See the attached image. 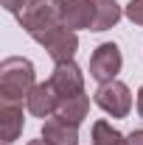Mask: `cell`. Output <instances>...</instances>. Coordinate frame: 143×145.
<instances>
[{
    "instance_id": "obj_1",
    "label": "cell",
    "mask_w": 143,
    "mask_h": 145,
    "mask_svg": "<svg viewBox=\"0 0 143 145\" xmlns=\"http://www.w3.org/2000/svg\"><path fill=\"white\" fill-rule=\"evenodd\" d=\"M34 64L28 59H3L0 64V101L3 103H20L34 89Z\"/></svg>"
},
{
    "instance_id": "obj_2",
    "label": "cell",
    "mask_w": 143,
    "mask_h": 145,
    "mask_svg": "<svg viewBox=\"0 0 143 145\" xmlns=\"http://www.w3.org/2000/svg\"><path fill=\"white\" fill-rule=\"evenodd\" d=\"M17 20H20V25L25 28V34L31 36L34 42L45 31L62 25V17H59V8H56L54 0H28L17 11Z\"/></svg>"
},
{
    "instance_id": "obj_3",
    "label": "cell",
    "mask_w": 143,
    "mask_h": 145,
    "mask_svg": "<svg viewBox=\"0 0 143 145\" xmlns=\"http://www.w3.org/2000/svg\"><path fill=\"white\" fill-rule=\"evenodd\" d=\"M121 64H124L121 48L115 42H104V45H98L93 50V56H90V75L98 84H109L121 72Z\"/></svg>"
},
{
    "instance_id": "obj_4",
    "label": "cell",
    "mask_w": 143,
    "mask_h": 145,
    "mask_svg": "<svg viewBox=\"0 0 143 145\" xmlns=\"http://www.w3.org/2000/svg\"><path fill=\"white\" fill-rule=\"evenodd\" d=\"M36 42L48 50V56L54 59L56 64L73 61V53L79 50V36H76V31H70L68 25H56L51 31H45Z\"/></svg>"
},
{
    "instance_id": "obj_5",
    "label": "cell",
    "mask_w": 143,
    "mask_h": 145,
    "mask_svg": "<svg viewBox=\"0 0 143 145\" xmlns=\"http://www.w3.org/2000/svg\"><path fill=\"white\" fill-rule=\"evenodd\" d=\"M95 103L112 117H126L132 109V92L121 81H109V84H101L95 89Z\"/></svg>"
},
{
    "instance_id": "obj_6",
    "label": "cell",
    "mask_w": 143,
    "mask_h": 145,
    "mask_svg": "<svg viewBox=\"0 0 143 145\" xmlns=\"http://www.w3.org/2000/svg\"><path fill=\"white\" fill-rule=\"evenodd\" d=\"M48 81H51V87L59 92V98L84 92V72L79 70L76 61H62V64H56Z\"/></svg>"
},
{
    "instance_id": "obj_7",
    "label": "cell",
    "mask_w": 143,
    "mask_h": 145,
    "mask_svg": "<svg viewBox=\"0 0 143 145\" xmlns=\"http://www.w3.org/2000/svg\"><path fill=\"white\" fill-rule=\"evenodd\" d=\"M54 3L59 8L62 25H68L70 31L93 25V3L90 0H54Z\"/></svg>"
},
{
    "instance_id": "obj_8",
    "label": "cell",
    "mask_w": 143,
    "mask_h": 145,
    "mask_svg": "<svg viewBox=\"0 0 143 145\" xmlns=\"http://www.w3.org/2000/svg\"><path fill=\"white\" fill-rule=\"evenodd\" d=\"M56 109H59V92L51 87V81L36 84L34 89H31V95H28V112L34 117L48 120V117L56 114Z\"/></svg>"
},
{
    "instance_id": "obj_9",
    "label": "cell",
    "mask_w": 143,
    "mask_h": 145,
    "mask_svg": "<svg viewBox=\"0 0 143 145\" xmlns=\"http://www.w3.org/2000/svg\"><path fill=\"white\" fill-rule=\"evenodd\" d=\"M42 137L51 145H79V126L54 114L42 123Z\"/></svg>"
},
{
    "instance_id": "obj_10",
    "label": "cell",
    "mask_w": 143,
    "mask_h": 145,
    "mask_svg": "<svg viewBox=\"0 0 143 145\" xmlns=\"http://www.w3.org/2000/svg\"><path fill=\"white\" fill-rule=\"evenodd\" d=\"M93 3V25L90 31H107L121 20V6L115 0H90Z\"/></svg>"
},
{
    "instance_id": "obj_11",
    "label": "cell",
    "mask_w": 143,
    "mask_h": 145,
    "mask_svg": "<svg viewBox=\"0 0 143 145\" xmlns=\"http://www.w3.org/2000/svg\"><path fill=\"white\" fill-rule=\"evenodd\" d=\"M90 112V98L84 92H76V95H68V98H59V109H56V114L59 117H65V120H70V123H81L84 117H87Z\"/></svg>"
},
{
    "instance_id": "obj_12",
    "label": "cell",
    "mask_w": 143,
    "mask_h": 145,
    "mask_svg": "<svg viewBox=\"0 0 143 145\" xmlns=\"http://www.w3.org/2000/svg\"><path fill=\"white\" fill-rule=\"evenodd\" d=\"M0 134H3V142H14L23 134V109L17 103L0 106Z\"/></svg>"
},
{
    "instance_id": "obj_13",
    "label": "cell",
    "mask_w": 143,
    "mask_h": 145,
    "mask_svg": "<svg viewBox=\"0 0 143 145\" xmlns=\"http://www.w3.org/2000/svg\"><path fill=\"white\" fill-rule=\"evenodd\" d=\"M93 145H129V140L118 128H112L107 120H98L93 123Z\"/></svg>"
},
{
    "instance_id": "obj_14",
    "label": "cell",
    "mask_w": 143,
    "mask_h": 145,
    "mask_svg": "<svg viewBox=\"0 0 143 145\" xmlns=\"http://www.w3.org/2000/svg\"><path fill=\"white\" fill-rule=\"evenodd\" d=\"M126 17L132 20L135 25H143V0H132V3H126Z\"/></svg>"
},
{
    "instance_id": "obj_15",
    "label": "cell",
    "mask_w": 143,
    "mask_h": 145,
    "mask_svg": "<svg viewBox=\"0 0 143 145\" xmlns=\"http://www.w3.org/2000/svg\"><path fill=\"white\" fill-rule=\"evenodd\" d=\"M0 3H3V8H6V11H11V14H17L20 8H23V6L28 3V0H0Z\"/></svg>"
},
{
    "instance_id": "obj_16",
    "label": "cell",
    "mask_w": 143,
    "mask_h": 145,
    "mask_svg": "<svg viewBox=\"0 0 143 145\" xmlns=\"http://www.w3.org/2000/svg\"><path fill=\"white\" fill-rule=\"evenodd\" d=\"M126 140H129V145H143V128H135Z\"/></svg>"
},
{
    "instance_id": "obj_17",
    "label": "cell",
    "mask_w": 143,
    "mask_h": 145,
    "mask_svg": "<svg viewBox=\"0 0 143 145\" xmlns=\"http://www.w3.org/2000/svg\"><path fill=\"white\" fill-rule=\"evenodd\" d=\"M138 112H140V117H143V87L138 89Z\"/></svg>"
},
{
    "instance_id": "obj_18",
    "label": "cell",
    "mask_w": 143,
    "mask_h": 145,
    "mask_svg": "<svg viewBox=\"0 0 143 145\" xmlns=\"http://www.w3.org/2000/svg\"><path fill=\"white\" fill-rule=\"evenodd\" d=\"M28 145H51V142H48L45 137H39V140H31V142H28Z\"/></svg>"
}]
</instances>
